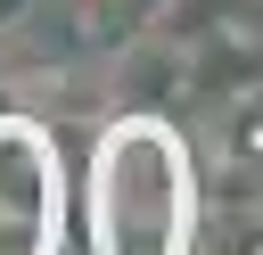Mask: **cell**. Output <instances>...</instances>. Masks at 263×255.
Wrapping results in <instances>:
<instances>
[{
	"mask_svg": "<svg viewBox=\"0 0 263 255\" xmlns=\"http://www.w3.org/2000/svg\"><path fill=\"white\" fill-rule=\"evenodd\" d=\"M90 255H197V165L164 107H115L90 140Z\"/></svg>",
	"mask_w": 263,
	"mask_h": 255,
	"instance_id": "6da1fadb",
	"label": "cell"
},
{
	"mask_svg": "<svg viewBox=\"0 0 263 255\" xmlns=\"http://www.w3.org/2000/svg\"><path fill=\"white\" fill-rule=\"evenodd\" d=\"M66 239V173L49 115L0 99V255H58Z\"/></svg>",
	"mask_w": 263,
	"mask_h": 255,
	"instance_id": "7a4b0ae2",
	"label": "cell"
},
{
	"mask_svg": "<svg viewBox=\"0 0 263 255\" xmlns=\"http://www.w3.org/2000/svg\"><path fill=\"white\" fill-rule=\"evenodd\" d=\"M230 25H238L247 41H263V0H230Z\"/></svg>",
	"mask_w": 263,
	"mask_h": 255,
	"instance_id": "3957f363",
	"label": "cell"
},
{
	"mask_svg": "<svg viewBox=\"0 0 263 255\" xmlns=\"http://www.w3.org/2000/svg\"><path fill=\"white\" fill-rule=\"evenodd\" d=\"M33 8H41V0H0V41H8V33H16V25L33 16Z\"/></svg>",
	"mask_w": 263,
	"mask_h": 255,
	"instance_id": "277c9868",
	"label": "cell"
}]
</instances>
